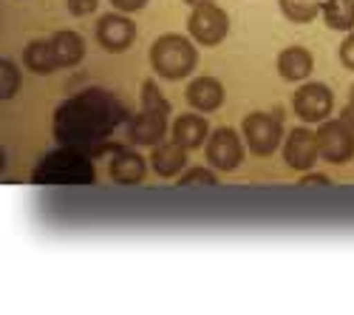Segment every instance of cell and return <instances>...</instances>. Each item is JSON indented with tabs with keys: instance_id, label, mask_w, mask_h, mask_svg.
Instances as JSON below:
<instances>
[{
	"instance_id": "6da1fadb",
	"label": "cell",
	"mask_w": 354,
	"mask_h": 315,
	"mask_svg": "<svg viewBox=\"0 0 354 315\" xmlns=\"http://www.w3.org/2000/svg\"><path fill=\"white\" fill-rule=\"evenodd\" d=\"M128 120L122 100L102 89H88L54 111V139L82 154H102L108 136Z\"/></svg>"
},
{
	"instance_id": "7a4b0ae2",
	"label": "cell",
	"mask_w": 354,
	"mask_h": 315,
	"mask_svg": "<svg viewBox=\"0 0 354 315\" xmlns=\"http://www.w3.org/2000/svg\"><path fill=\"white\" fill-rule=\"evenodd\" d=\"M167 117H170V102L159 91L153 80L142 82V111L125 123L128 142L131 145H159L167 134Z\"/></svg>"
},
{
	"instance_id": "3957f363",
	"label": "cell",
	"mask_w": 354,
	"mask_h": 315,
	"mask_svg": "<svg viewBox=\"0 0 354 315\" xmlns=\"http://www.w3.org/2000/svg\"><path fill=\"white\" fill-rule=\"evenodd\" d=\"M97 170L88 159V154L74 151V148H60L40 159L35 168L32 182L35 185H91Z\"/></svg>"
},
{
	"instance_id": "277c9868",
	"label": "cell",
	"mask_w": 354,
	"mask_h": 315,
	"mask_svg": "<svg viewBox=\"0 0 354 315\" xmlns=\"http://www.w3.org/2000/svg\"><path fill=\"white\" fill-rule=\"evenodd\" d=\"M198 63V48L196 40L187 35H162L153 40L151 46V69L156 71V77L165 80H185L187 74H193Z\"/></svg>"
},
{
	"instance_id": "5b68a950",
	"label": "cell",
	"mask_w": 354,
	"mask_h": 315,
	"mask_svg": "<svg viewBox=\"0 0 354 315\" xmlns=\"http://www.w3.org/2000/svg\"><path fill=\"white\" fill-rule=\"evenodd\" d=\"M241 131H244V139L255 156H272L283 139V117H281V111L278 114L255 111L244 117Z\"/></svg>"
},
{
	"instance_id": "8992f818",
	"label": "cell",
	"mask_w": 354,
	"mask_h": 315,
	"mask_svg": "<svg viewBox=\"0 0 354 315\" xmlns=\"http://www.w3.org/2000/svg\"><path fill=\"white\" fill-rule=\"evenodd\" d=\"M317 142H320L323 162L346 165L354 156V128L346 117L323 120L320 128H317Z\"/></svg>"
},
{
	"instance_id": "52a82bcc",
	"label": "cell",
	"mask_w": 354,
	"mask_h": 315,
	"mask_svg": "<svg viewBox=\"0 0 354 315\" xmlns=\"http://www.w3.org/2000/svg\"><path fill=\"white\" fill-rule=\"evenodd\" d=\"M230 32V15L216 6V3H204L196 6L187 17V35L198 46H218Z\"/></svg>"
},
{
	"instance_id": "ba28073f",
	"label": "cell",
	"mask_w": 354,
	"mask_h": 315,
	"mask_svg": "<svg viewBox=\"0 0 354 315\" xmlns=\"http://www.w3.org/2000/svg\"><path fill=\"white\" fill-rule=\"evenodd\" d=\"M204 156H207L210 168L232 174V170H239L244 162V142L235 134V128H216V131H210Z\"/></svg>"
},
{
	"instance_id": "9c48e42d",
	"label": "cell",
	"mask_w": 354,
	"mask_h": 315,
	"mask_svg": "<svg viewBox=\"0 0 354 315\" xmlns=\"http://www.w3.org/2000/svg\"><path fill=\"white\" fill-rule=\"evenodd\" d=\"M292 108L304 123H323L335 108V94L326 82H304L292 97Z\"/></svg>"
},
{
	"instance_id": "30bf717a",
	"label": "cell",
	"mask_w": 354,
	"mask_h": 315,
	"mask_svg": "<svg viewBox=\"0 0 354 315\" xmlns=\"http://www.w3.org/2000/svg\"><path fill=\"white\" fill-rule=\"evenodd\" d=\"M320 159V142H317V131L309 128H292L283 139V162L298 170V174H306L312 170Z\"/></svg>"
},
{
	"instance_id": "8fae6325",
	"label": "cell",
	"mask_w": 354,
	"mask_h": 315,
	"mask_svg": "<svg viewBox=\"0 0 354 315\" xmlns=\"http://www.w3.org/2000/svg\"><path fill=\"white\" fill-rule=\"evenodd\" d=\"M97 43L111 51V54H122L133 46L136 40V23L125 15V12H111V15H102L97 20Z\"/></svg>"
},
{
	"instance_id": "7c38bea8",
	"label": "cell",
	"mask_w": 354,
	"mask_h": 315,
	"mask_svg": "<svg viewBox=\"0 0 354 315\" xmlns=\"http://www.w3.org/2000/svg\"><path fill=\"white\" fill-rule=\"evenodd\" d=\"M185 100L193 111H201V114H210V111H218L221 102H224V85L221 80L216 77H193L187 82V91H185Z\"/></svg>"
},
{
	"instance_id": "4fadbf2b",
	"label": "cell",
	"mask_w": 354,
	"mask_h": 315,
	"mask_svg": "<svg viewBox=\"0 0 354 315\" xmlns=\"http://www.w3.org/2000/svg\"><path fill=\"white\" fill-rule=\"evenodd\" d=\"M151 165L159 177L170 179V177H179L185 165H187V148L182 142L176 139H162L159 145H153V154H151Z\"/></svg>"
},
{
	"instance_id": "5bb4252c",
	"label": "cell",
	"mask_w": 354,
	"mask_h": 315,
	"mask_svg": "<svg viewBox=\"0 0 354 315\" xmlns=\"http://www.w3.org/2000/svg\"><path fill=\"white\" fill-rule=\"evenodd\" d=\"M147 174V159H142V154L131 151V148H122V151H116L113 159H111V179L116 185H139Z\"/></svg>"
},
{
	"instance_id": "9a60e30c",
	"label": "cell",
	"mask_w": 354,
	"mask_h": 315,
	"mask_svg": "<svg viewBox=\"0 0 354 315\" xmlns=\"http://www.w3.org/2000/svg\"><path fill=\"white\" fill-rule=\"evenodd\" d=\"M173 139L182 142L187 151H196L204 145V139L210 136V123L201 117V111H193V114H182V117H176L173 123Z\"/></svg>"
},
{
	"instance_id": "2e32d148",
	"label": "cell",
	"mask_w": 354,
	"mask_h": 315,
	"mask_svg": "<svg viewBox=\"0 0 354 315\" xmlns=\"http://www.w3.org/2000/svg\"><path fill=\"white\" fill-rule=\"evenodd\" d=\"M315 69V60L309 48L304 46H289L278 54V74L286 80V82H304Z\"/></svg>"
},
{
	"instance_id": "e0dca14e",
	"label": "cell",
	"mask_w": 354,
	"mask_h": 315,
	"mask_svg": "<svg viewBox=\"0 0 354 315\" xmlns=\"http://www.w3.org/2000/svg\"><path fill=\"white\" fill-rule=\"evenodd\" d=\"M48 43L54 48V57H57V63H60V69H71V66L82 63L85 40H82L80 32H68V28H63V32H54Z\"/></svg>"
},
{
	"instance_id": "ac0fdd59",
	"label": "cell",
	"mask_w": 354,
	"mask_h": 315,
	"mask_svg": "<svg viewBox=\"0 0 354 315\" xmlns=\"http://www.w3.org/2000/svg\"><path fill=\"white\" fill-rule=\"evenodd\" d=\"M23 63H26L28 71L37 74V77H48V74H54L57 69H60L48 40H32L28 43L23 48Z\"/></svg>"
},
{
	"instance_id": "d6986e66",
	"label": "cell",
	"mask_w": 354,
	"mask_h": 315,
	"mask_svg": "<svg viewBox=\"0 0 354 315\" xmlns=\"http://www.w3.org/2000/svg\"><path fill=\"white\" fill-rule=\"evenodd\" d=\"M323 20L335 32H351L354 28V0H326L323 3Z\"/></svg>"
},
{
	"instance_id": "ffe728a7",
	"label": "cell",
	"mask_w": 354,
	"mask_h": 315,
	"mask_svg": "<svg viewBox=\"0 0 354 315\" xmlns=\"http://www.w3.org/2000/svg\"><path fill=\"white\" fill-rule=\"evenodd\" d=\"M278 6L292 23H312L323 12V0H278Z\"/></svg>"
},
{
	"instance_id": "44dd1931",
	"label": "cell",
	"mask_w": 354,
	"mask_h": 315,
	"mask_svg": "<svg viewBox=\"0 0 354 315\" xmlns=\"http://www.w3.org/2000/svg\"><path fill=\"white\" fill-rule=\"evenodd\" d=\"M20 89V71L12 60H0V97L12 100Z\"/></svg>"
},
{
	"instance_id": "7402d4cb",
	"label": "cell",
	"mask_w": 354,
	"mask_h": 315,
	"mask_svg": "<svg viewBox=\"0 0 354 315\" xmlns=\"http://www.w3.org/2000/svg\"><path fill=\"white\" fill-rule=\"evenodd\" d=\"M179 185L182 188H201V185H218V179H216V174L210 168H201V165H196V168H187L185 174L179 177Z\"/></svg>"
},
{
	"instance_id": "603a6c76",
	"label": "cell",
	"mask_w": 354,
	"mask_h": 315,
	"mask_svg": "<svg viewBox=\"0 0 354 315\" xmlns=\"http://www.w3.org/2000/svg\"><path fill=\"white\" fill-rule=\"evenodd\" d=\"M68 3V12L74 17H88V15H94L97 6H100V0H66Z\"/></svg>"
},
{
	"instance_id": "cb8c5ba5",
	"label": "cell",
	"mask_w": 354,
	"mask_h": 315,
	"mask_svg": "<svg viewBox=\"0 0 354 315\" xmlns=\"http://www.w3.org/2000/svg\"><path fill=\"white\" fill-rule=\"evenodd\" d=\"M340 63L348 71H354V28H351V32H346V40L340 43Z\"/></svg>"
},
{
	"instance_id": "d4e9b609",
	"label": "cell",
	"mask_w": 354,
	"mask_h": 315,
	"mask_svg": "<svg viewBox=\"0 0 354 315\" xmlns=\"http://www.w3.org/2000/svg\"><path fill=\"white\" fill-rule=\"evenodd\" d=\"M111 6L116 12H125V15H133V12H142L147 6V0H111Z\"/></svg>"
},
{
	"instance_id": "484cf974",
	"label": "cell",
	"mask_w": 354,
	"mask_h": 315,
	"mask_svg": "<svg viewBox=\"0 0 354 315\" xmlns=\"http://www.w3.org/2000/svg\"><path fill=\"white\" fill-rule=\"evenodd\" d=\"M301 185H329V177L326 174H309L306 170V174L301 177Z\"/></svg>"
},
{
	"instance_id": "4316f807",
	"label": "cell",
	"mask_w": 354,
	"mask_h": 315,
	"mask_svg": "<svg viewBox=\"0 0 354 315\" xmlns=\"http://www.w3.org/2000/svg\"><path fill=\"white\" fill-rule=\"evenodd\" d=\"M343 117L351 123V128H354V85H351V94H348V102H346V108H343Z\"/></svg>"
},
{
	"instance_id": "83f0119b",
	"label": "cell",
	"mask_w": 354,
	"mask_h": 315,
	"mask_svg": "<svg viewBox=\"0 0 354 315\" xmlns=\"http://www.w3.org/2000/svg\"><path fill=\"white\" fill-rule=\"evenodd\" d=\"M185 3L196 9V6H204V3H216V0H185Z\"/></svg>"
}]
</instances>
